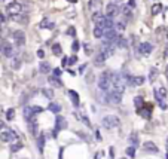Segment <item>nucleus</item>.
Here are the masks:
<instances>
[{"instance_id": "obj_45", "label": "nucleus", "mask_w": 168, "mask_h": 159, "mask_svg": "<svg viewBox=\"0 0 168 159\" xmlns=\"http://www.w3.org/2000/svg\"><path fill=\"white\" fill-rule=\"evenodd\" d=\"M67 34H70V36H76V30H74V27H70L69 30H67Z\"/></svg>"}, {"instance_id": "obj_36", "label": "nucleus", "mask_w": 168, "mask_h": 159, "mask_svg": "<svg viewBox=\"0 0 168 159\" xmlns=\"http://www.w3.org/2000/svg\"><path fill=\"white\" fill-rule=\"evenodd\" d=\"M6 24H8V16L0 12V27L5 28V27H6Z\"/></svg>"}, {"instance_id": "obj_52", "label": "nucleus", "mask_w": 168, "mask_h": 159, "mask_svg": "<svg viewBox=\"0 0 168 159\" xmlns=\"http://www.w3.org/2000/svg\"><path fill=\"white\" fill-rule=\"evenodd\" d=\"M95 138H97L98 141L101 140V135H100V132H98V131H95Z\"/></svg>"}, {"instance_id": "obj_50", "label": "nucleus", "mask_w": 168, "mask_h": 159, "mask_svg": "<svg viewBox=\"0 0 168 159\" xmlns=\"http://www.w3.org/2000/svg\"><path fill=\"white\" fill-rule=\"evenodd\" d=\"M2 2L6 5V6H8V5H11V3H14L15 2V0H2Z\"/></svg>"}, {"instance_id": "obj_26", "label": "nucleus", "mask_w": 168, "mask_h": 159, "mask_svg": "<svg viewBox=\"0 0 168 159\" xmlns=\"http://www.w3.org/2000/svg\"><path fill=\"white\" fill-rule=\"evenodd\" d=\"M43 147H45V135L39 134L37 135V149H39L40 153H43Z\"/></svg>"}, {"instance_id": "obj_13", "label": "nucleus", "mask_w": 168, "mask_h": 159, "mask_svg": "<svg viewBox=\"0 0 168 159\" xmlns=\"http://www.w3.org/2000/svg\"><path fill=\"white\" fill-rule=\"evenodd\" d=\"M66 128H67V121L63 116H57V119H55V131L54 132H58V131L66 129Z\"/></svg>"}, {"instance_id": "obj_31", "label": "nucleus", "mask_w": 168, "mask_h": 159, "mask_svg": "<svg viewBox=\"0 0 168 159\" xmlns=\"http://www.w3.org/2000/svg\"><path fill=\"white\" fill-rule=\"evenodd\" d=\"M126 28V22L122 19V21H118V22H115V30L116 31H124Z\"/></svg>"}, {"instance_id": "obj_49", "label": "nucleus", "mask_w": 168, "mask_h": 159, "mask_svg": "<svg viewBox=\"0 0 168 159\" xmlns=\"http://www.w3.org/2000/svg\"><path fill=\"white\" fill-rule=\"evenodd\" d=\"M37 57H39V58H43V57H45V52H43L42 49H39V51H37Z\"/></svg>"}, {"instance_id": "obj_55", "label": "nucleus", "mask_w": 168, "mask_h": 159, "mask_svg": "<svg viewBox=\"0 0 168 159\" xmlns=\"http://www.w3.org/2000/svg\"><path fill=\"white\" fill-rule=\"evenodd\" d=\"M165 76H167V79H168V65H167V69H165Z\"/></svg>"}, {"instance_id": "obj_5", "label": "nucleus", "mask_w": 168, "mask_h": 159, "mask_svg": "<svg viewBox=\"0 0 168 159\" xmlns=\"http://www.w3.org/2000/svg\"><path fill=\"white\" fill-rule=\"evenodd\" d=\"M25 33L22 30H15L14 33H12V40H14V45L18 46V48H22V46L25 45Z\"/></svg>"}, {"instance_id": "obj_51", "label": "nucleus", "mask_w": 168, "mask_h": 159, "mask_svg": "<svg viewBox=\"0 0 168 159\" xmlns=\"http://www.w3.org/2000/svg\"><path fill=\"white\" fill-rule=\"evenodd\" d=\"M164 57H165V58H168V43H167L165 49H164Z\"/></svg>"}, {"instance_id": "obj_32", "label": "nucleus", "mask_w": 168, "mask_h": 159, "mask_svg": "<svg viewBox=\"0 0 168 159\" xmlns=\"http://www.w3.org/2000/svg\"><path fill=\"white\" fill-rule=\"evenodd\" d=\"M42 94L45 95V98H48V100L54 98V91L49 89V88H43V89H42Z\"/></svg>"}, {"instance_id": "obj_34", "label": "nucleus", "mask_w": 168, "mask_h": 159, "mask_svg": "<svg viewBox=\"0 0 168 159\" xmlns=\"http://www.w3.org/2000/svg\"><path fill=\"white\" fill-rule=\"evenodd\" d=\"M161 11H162V5L161 3H155L152 6V15H159Z\"/></svg>"}, {"instance_id": "obj_29", "label": "nucleus", "mask_w": 168, "mask_h": 159, "mask_svg": "<svg viewBox=\"0 0 168 159\" xmlns=\"http://www.w3.org/2000/svg\"><path fill=\"white\" fill-rule=\"evenodd\" d=\"M21 149H22V143L19 141V140L14 141V143H12V146H11V150L14 152V153H16V152H19Z\"/></svg>"}, {"instance_id": "obj_28", "label": "nucleus", "mask_w": 168, "mask_h": 159, "mask_svg": "<svg viewBox=\"0 0 168 159\" xmlns=\"http://www.w3.org/2000/svg\"><path fill=\"white\" fill-rule=\"evenodd\" d=\"M158 75H159L158 69H156V67H152V69H150V71H149V80L153 83V82L158 79Z\"/></svg>"}, {"instance_id": "obj_37", "label": "nucleus", "mask_w": 168, "mask_h": 159, "mask_svg": "<svg viewBox=\"0 0 168 159\" xmlns=\"http://www.w3.org/2000/svg\"><path fill=\"white\" fill-rule=\"evenodd\" d=\"M125 153H126V156H128V158H134V156H135V147H132V146L126 147Z\"/></svg>"}, {"instance_id": "obj_22", "label": "nucleus", "mask_w": 168, "mask_h": 159, "mask_svg": "<svg viewBox=\"0 0 168 159\" xmlns=\"http://www.w3.org/2000/svg\"><path fill=\"white\" fill-rule=\"evenodd\" d=\"M92 33H94V37H95V39H101L103 36H104V28H103L101 25H97V24H95Z\"/></svg>"}, {"instance_id": "obj_46", "label": "nucleus", "mask_w": 168, "mask_h": 159, "mask_svg": "<svg viewBox=\"0 0 168 159\" xmlns=\"http://www.w3.org/2000/svg\"><path fill=\"white\" fill-rule=\"evenodd\" d=\"M82 121L86 123V127H91V122H89V119H88V116H86V115H83V116H82Z\"/></svg>"}, {"instance_id": "obj_24", "label": "nucleus", "mask_w": 168, "mask_h": 159, "mask_svg": "<svg viewBox=\"0 0 168 159\" xmlns=\"http://www.w3.org/2000/svg\"><path fill=\"white\" fill-rule=\"evenodd\" d=\"M39 71H40L42 75H48V73L51 71V65H49V63L42 61L40 64H39Z\"/></svg>"}, {"instance_id": "obj_38", "label": "nucleus", "mask_w": 168, "mask_h": 159, "mask_svg": "<svg viewBox=\"0 0 168 159\" xmlns=\"http://www.w3.org/2000/svg\"><path fill=\"white\" fill-rule=\"evenodd\" d=\"M6 117H8V121H12V119L15 117V110L14 109H9L6 111Z\"/></svg>"}, {"instance_id": "obj_44", "label": "nucleus", "mask_w": 168, "mask_h": 159, "mask_svg": "<svg viewBox=\"0 0 168 159\" xmlns=\"http://www.w3.org/2000/svg\"><path fill=\"white\" fill-rule=\"evenodd\" d=\"M76 63H77V57L76 55H72V57L69 58V63L67 64H76Z\"/></svg>"}, {"instance_id": "obj_12", "label": "nucleus", "mask_w": 168, "mask_h": 159, "mask_svg": "<svg viewBox=\"0 0 168 159\" xmlns=\"http://www.w3.org/2000/svg\"><path fill=\"white\" fill-rule=\"evenodd\" d=\"M106 61H107L106 55L103 54L101 51H98V52H97V55H95V58H94V65H95V67H103Z\"/></svg>"}, {"instance_id": "obj_33", "label": "nucleus", "mask_w": 168, "mask_h": 159, "mask_svg": "<svg viewBox=\"0 0 168 159\" xmlns=\"http://www.w3.org/2000/svg\"><path fill=\"white\" fill-rule=\"evenodd\" d=\"M100 3H101V0H91V2H89V9L92 12H95V8H97V11H98Z\"/></svg>"}, {"instance_id": "obj_43", "label": "nucleus", "mask_w": 168, "mask_h": 159, "mask_svg": "<svg viewBox=\"0 0 168 159\" xmlns=\"http://www.w3.org/2000/svg\"><path fill=\"white\" fill-rule=\"evenodd\" d=\"M158 89V92L161 95H162L164 98H167V89H165V86H159V88H156Z\"/></svg>"}, {"instance_id": "obj_2", "label": "nucleus", "mask_w": 168, "mask_h": 159, "mask_svg": "<svg viewBox=\"0 0 168 159\" xmlns=\"http://www.w3.org/2000/svg\"><path fill=\"white\" fill-rule=\"evenodd\" d=\"M119 12H121V6L118 2H110V3H107L106 6V11H104V15L107 18H112L115 19L116 16L119 15Z\"/></svg>"}, {"instance_id": "obj_21", "label": "nucleus", "mask_w": 168, "mask_h": 159, "mask_svg": "<svg viewBox=\"0 0 168 159\" xmlns=\"http://www.w3.org/2000/svg\"><path fill=\"white\" fill-rule=\"evenodd\" d=\"M22 115H24V117H25V121H30V119H33L36 115H34V111H33V109L31 107H24V110H22Z\"/></svg>"}, {"instance_id": "obj_57", "label": "nucleus", "mask_w": 168, "mask_h": 159, "mask_svg": "<svg viewBox=\"0 0 168 159\" xmlns=\"http://www.w3.org/2000/svg\"><path fill=\"white\" fill-rule=\"evenodd\" d=\"M18 159H27V158H18Z\"/></svg>"}, {"instance_id": "obj_40", "label": "nucleus", "mask_w": 168, "mask_h": 159, "mask_svg": "<svg viewBox=\"0 0 168 159\" xmlns=\"http://www.w3.org/2000/svg\"><path fill=\"white\" fill-rule=\"evenodd\" d=\"M83 48H85V54H86V55H91V54H92V46L89 45V43H85V46H83Z\"/></svg>"}, {"instance_id": "obj_4", "label": "nucleus", "mask_w": 168, "mask_h": 159, "mask_svg": "<svg viewBox=\"0 0 168 159\" xmlns=\"http://www.w3.org/2000/svg\"><path fill=\"white\" fill-rule=\"evenodd\" d=\"M6 12H8L9 16H12V15H19V14H22V12H24V5L15 0L14 3H11V5L6 6Z\"/></svg>"}, {"instance_id": "obj_47", "label": "nucleus", "mask_w": 168, "mask_h": 159, "mask_svg": "<svg viewBox=\"0 0 168 159\" xmlns=\"http://www.w3.org/2000/svg\"><path fill=\"white\" fill-rule=\"evenodd\" d=\"M28 101V95L27 94H22V97H21V101H19V103H21V104H24V103H27Z\"/></svg>"}, {"instance_id": "obj_15", "label": "nucleus", "mask_w": 168, "mask_h": 159, "mask_svg": "<svg viewBox=\"0 0 168 159\" xmlns=\"http://www.w3.org/2000/svg\"><path fill=\"white\" fill-rule=\"evenodd\" d=\"M55 27V24L51 21L49 18H43L40 22H39V28H42V30H52Z\"/></svg>"}, {"instance_id": "obj_42", "label": "nucleus", "mask_w": 168, "mask_h": 159, "mask_svg": "<svg viewBox=\"0 0 168 159\" xmlns=\"http://www.w3.org/2000/svg\"><path fill=\"white\" fill-rule=\"evenodd\" d=\"M33 111H34V115H39V113H42L43 111V107H40V106H33Z\"/></svg>"}, {"instance_id": "obj_16", "label": "nucleus", "mask_w": 168, "mask_h": 159, "mask_svg": "<svg viewBox=\"0 0 168 159\" xmlns=\"http://www.w3.org/2000/svg\"><path fill=\"white\" fill-rule=\"evenodd\" d=\"M143 150L147 152V153H158L159 149L156 147V144H155L153 141H146L143 144Z\"/></svg>"}, {"instance_id": "obj_1", "label": "nucleus", "mask_w": 168, "mask_h": 159, "mask_svg": "<svg viewBox=\"0 0 168 159\" xmlns=\"http://www.w3.org/2000/svg\"><path fill=\"white\" fill-rule=\"evenodd\" d=\"M112 76H113V71H104L100 75L98 82H97V86L100 88V91L103 92L109 91V88L112 86Z\"/></svg>"}, {"instance_id": "obj_14", "label": "nucleus", "mask_w": 168, "mask_h": 159, "mask_svg": "<svg viewBox=\"0 0 168 159\" xmlns=\"http://www.w3.org/2000/svg\"><path fill=\"white\" fill-rule=\"evenodd\" d=\"M153 95H155V98H156V103L159 104V107L162 109V110H167V103H165V98L159 94L156 88L153 89Z\"/></svg>"}, {"instance_id": "obj_6", "label": "nucleus", "mask_w": 168, "mask_h": 159, "mask_svg": "<svg viewBox=\"0 0 168 159\" xmlns=\"http://www.w3.org/2000/svg\"><path fill=\"white\" fill-rule=\"evenodd\" d=\"M143 83H144V77L143 76H131V75H128V77H126V86L137 88V86H141Z\"/></svg>"}, {"instance_id": "obj_10", "label": "nucleus", "mask_w": 168, "mask_h": 159, "mask_svg": "<svg viewBox=\"0 0 168 159\" xmlns=\"http://www.w3.org/2000/svg\"><path fill=\"white\" fill-rule=\"evenodd\" d=\"M138 54L140 55H143V57H147V55H150L152 54V51H153V45L150 42H143V43H140L138 45Z\"/></svg>"}, {"instance_id": "obj_41", "label": "nucleus", "mask_w": 168, "mask_h": 159, "mask_svg": "<svg viewBox=\"0 0 168 159\" xmlns=\"http://www.w3.org/2000/svg\"><path fill=\"white\" fill-rule=\"evenodd\" d=\"M72 51H73V52H77V51H79V42H77L76 39H74L73 43H72Z\"/></svg>"}, {"instance_id": "obj_53", "label": "nucleus", "mask_w": 168, "mask_h": 159, "mask_svg": "<svg viewBox=\"0 0 168 159\" xmlns=\"http://www.w3.org/2000/svg\"><path fill=\"white\" fill-rule=\"evenodd\" d=\"M3 128H5V122L2 121V119H0V131H2Z\"/></svg>"}, {"instance_id": "obj_30", "label": "nucleus", "mask_w": 168, "mask_h": 159, "mask_svg": "<svg viewBox=\"0 0 168 159\" xmlns=\"http://www.w3.org/2000/svg\"><path fill=\"white\" fill-rule=\"evenodd\" d=\"M52 52H54V55L61 57V54H63V48H61V45H60V43H54V45H52Z\"/></svg>"}, {"instance_id": "obj_8", "label": "nucleus", "mask_w": 168, "mask_h": 159, "mask_svg": "<svg viewBox=\"0 0 168 159\" xmlns=\"http://www.w3.org/2000/svg\"><path fill=\"white\" fill-rule=\"evenodd\" d=\"M107 101L110 104H115V106L121 104V101H122V92L115 91V89L110 91V92H107Z\"/></svg>"}, {"instance_id": "obj_35", "label": "nucleus", "mask_w": 168, "mask_h": 159, "mask_svg": "<svg viewBox=\"0 0 168 159\" xmlns=\"http://www.w3.org/2000/svg\"><path fill=\"white\" fill-rule=\"evenodd\" d=\"M134 104H135V107H137V110H138V109H141V107L144 106V98H141V97H135Z\"/></svg>"}, {"instance_id": "obj_27", "label": "nucleus", "mask_w": 168, "mask_h": 159, "mask_svg": "<svg viewBox=\"0 0 168 159\" xmlns=\"http://www.w3.org/2000/svg\"><path fill=\"white\" fill-rule=\"evenodd\" d=\"M48 110L52 111V113H60V111H61V106L58 103H49L48 104Z\"/></svg>"}, {"instance_id": "obj_9", "label": "nucleus", "mask_w": 168, "mask_h": 159, "mask_svg": "<svg viewBox=\"0 0 168 159\" xmlns=\"http://www.w3.org/2000/svg\"><path fill=\"white\" fill-rule=\"evenodd\" d=\"M0 52L5 55V57H8V58H12L15 55V49H14V45H11L9 42H3L2 46H0Z\"/></svg>"}, {"instance_id": "obj_20", "label": "nucleus", "mask_w": 168, "mask_h": 159, "mask_svg": "<svg viewBox=\"0 0 168 159\" xmlns=\"http://www.w3.org/2000/svg\"><path fill=\"white\" fill-rule=\"evenodd\" d=\"M128 143H130V146H132V147H137V146L140 144V138H138V134H135V132H132V134L128 137Z\"/></svg>"}, {"instance_id": "obj_39", "label": "nucleus", "mask_w": 168, "mask_h": 159, "mask_svg": "<svg viewBox=\"0 0 168 159\" xmlns=\"http://www.w3.org/2000/svg\"><path fill=\"white\" fill-rule=\"evenodd\" d=\"M61 75H63V70H61L60 67H57V69L52 70V76H55V77H61Z\"/></svg>"}, {"instance_id": "obj_23", "label": "nucleus", "mask_w": 168, "mask_h": 159, "mask_svg": "<svg viewBox=\"0 0 168 159\" xmlns=\"http://www.w3.org/2000/svg\"><path fill=\"white\" fill-rule=\"evenodd\" d=\"M28 131H30L33 135H37V122H36L34 117L28 121Z\"/></svg>"}, {"instance_id": "obj_48", "label": "nucleus", "mask_w": 168, "mask_h": 159, "mask_svg": "<svg viewBox=\"0 0 168 159\" xmlns=\"http://www.w3.org/2000/svg\"><path fill=\"white\" fill-rule=\"evenodd\" d=\"M128 6H130L131 9H134L135 8V0H128V3H126Z\"/></svg>"}, {"instance_id": "obj_7", "label": "nucleus", "mask_w": 168, "mask_h": 159, "mask_svg": "<svg viewBox=\"0 0 168 159\" xmlns=\"http://www.w3.org/2000/svg\"><path fill=\"white\" fill-rule=\"evenodd\" d=\"M0 140L3 143H14L16 140H19L16 132L15 131H2V134H0Z\"/></svg>"}, {"instance_id": "obj_25", "label": "nucleus", "mask_w": 168, "mask_h": 159, "mask_svg": "<svg viewBox=\"0 0 168 159\" xmlns=\"http://www.w3.org/2000/svg\"><path fill=\"white\" fill-rule=\"evenodd\" d=\"M115 46H118V48H126V46H128L126 39L118 34V39H116V42H115Z\"/></svg>"}, {"instance_id": "obj_56", "label": "nucleus", "mask_w": 168, "mask_h": 159, "mask_svg": "<svg viewBox=\"0 0 168 159\" xmlns=\"http://www.w3.org/2000/svg\"><path fill=\"white\" fill-rule=\"evenodd\" d=\"M167 40H168V30H167Z\"/></svg>"}, {"instance_id": "obj_11", "label": "nucleus", "mask_w": 168, "mask_h": 159, "mask_svg": "<svg viewBox=\"0 0 168 159\" xmlns=\"http://www.w3.org/2000/svg\"><path fill=\"white\" fill-rule=\"evenodd\" d=\"M119 14L122 15V18H124V21H125V22L131 21V19H132V16H134V15H132V9H131L128 5H124V6H122Z\"/></svg>"}, {"instance_id": "obj_19", "label": "nucleus", "mask_w": 168, "mask_h": 159, "mask_svg": "<svg viewBox=\"0 0 168 159\" xmlns=\"http://www.w3.org/2000/svg\"><path fill=\"white\" fill-rule=\"evenodd\" d=\"M48 82L52 85V86H55V88H61V86H63V80H61V79H60V77H55V76H52V75L48 77Z\"/></svg>"}, {"instance_id": "obj_18", "label": "nucleus", "mask_w": 168, "mask_h": 159, "mask_svg": "<svg viewBox=\"0 0 168 159\" xmlns=\"http://www.w3.org/2000/svg\"><path fill=\"white\" fill-rule=\"evenodd\" d=\"M11 69L12 70H19L21 69V65H22V63H21V58H18V57H12V59H11Z\"/></svg>"}, {"instance_id": "obj_54", "label": "nucleus", "mask_w": 168, "mask_h": 159, "mask_svg": "<svg viewBox=\"0 0 168 159\" xmlns=\"http://www.w3.org/2000/svg\"><path fill=\"white\" fill-rule=\"evenodd\" d=\"M101 155H103L101 152H98V153H95V158H94V159H100V158H101Z\"/></svg>"}, {"instance_id": "obj_17", "label": "nucleus", "mask_w": 168, "mask_h": 159, "mask_svg": "<svg viewBox=\"0 0 168 159\" xmlns=\"http://www.w3.org/2000/svg\"><path fill=\"white\" fill-rule=\"evenodd\" d=\"M69 95H70V100H72V103H73L74 107H79V104H80V101H79V94H77L76 91L70 89V91H69Z\"/></svg>"}, {"instance_id": "obj_3", "label": "nucleus", "mask_w": 168, "mask_h": 159, "mask_svg": "<svg viewBox=\"0 0 168 159\" xmlns=\"http://www.w3.org/2000/svg\"><path fill=\"white\" fill-rule=\"evenodd\" d=\"M101 123H103V127H104L106 129H112V128L119 127L121 121H119V117H118V116H115V115H107V116L103 117Z\"/></svg>"}]
</instances>
